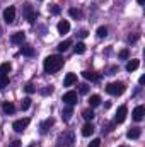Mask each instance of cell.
Wrapping results in <instances>:
<instances>
[{"label":"cell","instance_id":"cell-1","mask_svg":"<svg viewBox=\"0 0 145 147\" xmlns=\"http://www.w3.org/2000/svg\"><path fill=\"white\" fill-rule=\"evenodd\" d=\"M62 67H63V58H62L60 55H50V57H46L44 62H43V69H44L46 74L58 72Z\"/></svg>","mask_w":145,"mask_h":147},{"label":"cell","instance_id":"cell-2","mask_svg":"<svg viewBox=\"0 0 145 147\" xmlns=\"http://www.w3.org/2000/svg\"><path fill=\"white\" fill-rule=\"evenodd\" d=\"M125 91H126V86L123 82H109L106 86V92L111 96H121Z\"/></svg>","mask_w":145,"mask_h":147},{"label":"cell","instance_id":"cell-3","mask_svg":"<svg viewBox=\"0 0 145 147\" xmlns=\"http://www.w3.org/2000/svg\"><path fill=\"white\" fill-rule=\"evenodd\" d=\"M29 118H21V120H15L14 123H12V128L17 132V134H22L26 128H28V125H29Z\"/></svg>","mask_w":145,"mask_h":147},{"label":"cell","instance_id":"cell-4","mask_svg":"<svg viewBox=\"0 0 145 147\" xmlns=\"http://www.w3.org/2000/svg\"><path fill=\"white\" fill-rule=\"evenodd\" d=\"M3 21L7 24H12L15 21V7L14 5H9L5 10H3Z\"/></svg>","mask_w":145,"mask_h":147},{"label":"cell","instance_id":"cell-5","mask_svg":"<svg viewBox=\"0 0 145 147\" xmlns=\"http://www.w3.org/2000/svg\"><path fill=\"white\" fill-rule=\"evenodd\" d=\"M22 12H24V17L28 19V22H34V19H36V12L33 10V5L31 3H24V9H22Z\"/></svg>","mask_w":145,"mask_h":147},{"label":"cell","instance_id":"cell-6","mask_svg":"<svg viewBox=\"0 0 145 147\" xmlns=\"http://www.w3.org/2000/svg\"><path fill=\"white\" fill-rule=\"evenodd\" d=\"M63 103H67L68 106H73L77 103V92L75 91H68L63 94Z\"/></svg>","mask_w":145,"mask_h":147},{"label":"cell","instance_id":"cell-7","mask_svg":"<svg viewBox=\"0 0 145 147\" xmlns=\"http://www.w3.org/2000/svg\"><path fill=\"white\" fill-rule=\"evenodd\" d=\"M126 113H128L126 106H119L118 111H116V116H114V123H123L125 118H126Z\"/></svg>","mask_w":145,"mask_h":147},{"label":"cell","instance_id":"cell-8","mask_svg":"<svg viewBox=\"0 0 145 147\" xmlns=\"http://www.w3.org/2000/svg\"><path fill=\"white\" fill-rule=\"evenodd\" d=\"M56 29H58V34H67L68 31H70V22L68 21H60L58 24H56Z\"/></svg>","mask_w":145,"mask_h":147},{"label":"cell","instance_id":"cell-9","mask_svg":"<svg viewBox=\"0 0 145 147\" xmlns=\"http://www.w3.org/2000/svg\"><path fill=\"white\" fill-rule=\"evenodd\" d=\"M132 115H133V120H135V121H142V120H144V115H145V108L140 105V106H137V108L133 110Z\"/></svg>","mask_w":145,"mask_h":147},{"label":"cell","instance_id":"cell-10","mask_svg":"<svg viewBox=\"0 0 145 147\" xmlns=\"http://www.w3.org/2000/svg\"><path fill=\"white\" fill-rule=\"evenodd\" d=\"M75 82H77V75L72 74V72L67 74V75H65V79H63V86H65V87H70V86H73Z\"/></svg>","mask_w":145,"mask_h":147},{"label":"cell","instance_id":"cell-11","mask_svg":"<svg viewBox=\"0 0 145 147\" xmlns=\"http://www.w3.org/2000/svg\"><path fill=\"white\" fill-rule=\"evenodd\" d=\"M24 39H26V34H24V33H21V31H19V33H14V34L10 36V41H12L14 45H22V41H24Z\"/></svg>","mask_w":145,"mask_h":147},{"label":"cell","instance_id":"cell-12","mask_svg":"<svg viewBox=\"0 0 145 147\" xmlns=\"http://www.w3.org/2000/svg\"><path fill=\"white\" fill-rule=\"evenodd\" d=\"M53 123H55V120H53V118H46V120L41 123V127H39V128H41V134H46V132L53 127Z\"/></svg>","mask_w":145,"mask_h":147},{"label":"cell","instance_id":"cell-13","mask_svg":"<svg viewBox=\"0 0 145 147\" xmlns=\"http://www.w3.org/2000/svg\"><path fill=\"white\" fill-rule=\"evenodd\" d=\"M140 134H142V130H140L138 127H133V128H130V130L126 132V137H128V139H132V140H135V139H138V137H140Z\"/></svg>","mask_w":145,"mask_h":147},{"label":"cell","instance_id":"cell-14","mask_svg":"<svg viewBox=\"0 0 145 147\" xmlns=\"http://www.w3.org/2000/svg\"><path fill=\"white\" fill-rule=\"evenodd\" d=\"M101 105V96L99 94H92L91 98H89V106L91 108H96V106H99Z\"/></svg>","mask_w":145,"mask_h":147},{"label":"cell","instance_id":"cell-15","mask_svg":"<svg viewBox=\"0 0 145 147\" xmlns=\"http://www.w3.org/2000/svg\"><path fill=\"white\" fill-rule=\"evenodd\" d=\"M92 134H94V127H92L91 123H85V125L82 127V135H84V137H91Z\"/></svg>","mask_w":145,"mask_h":147},{"label":"cell","instance_id":"cell-16","mask_svg":"<svg viewBox=\"0 0 145 147\" xmlns=\"http://www.w3.org/2000/svg\"><path fill=\"white\" fill-rule=\"evenodd\" d=\"M140 67V60H130L128 63H126V70L128 72H133V70H137Z\"/></svg>","mask_w":145,"mask_h":147},{"label":"cell","instance_id":"cell-17","mask_svg":"<svg viewBox=\"0 0 145 147\" xmlns=\"http://www.w3.org/2000/svg\"><path fill=\"white\" fill-rule=\"evenodd\" d=\"M2 110H3V113H7V115H12V113L15 111V106H14L12 103H7V101H5V103L2 105Z\"/></svg>","mask_w":145,"mask_h":147},{"label":"cell","instance_id":"cell-18","mask_svg":"<svg viewBox=\"0 0 145 147\" xmlns=\"http://www.w3.org/2000/svg\"><path fill=\"white\" fill-rule=\"evenodd\" d=\"M72 115H73V110H72V106H67L65 110L62 111V118H63L65 121H68V120L72 118Z\"/></svg>","mask_w":145,"mask_h":147},{"label":"cell","instance_id":"cell-19","mask_svg":"<svg viewBox=\"0 0 145 147\" xmlns=\"http://www.w3.org/2000/svg\"><path fill=\"white\" fill-rule=\"evenodd\" d=\"M70 46H72V41H70V39H65V41H62V43L58 45V51H67Z\"/></svg>","mask_w":145,"mask_h":147},{"label":"cell","instance_id":"cell-20","mask_svg":"<svg viewBox=\"0 0 145 147\" xmlns=\"http://www.w3.org/2000/svg\"><path fill=\"white\" fill-rule=\"evenodd\" d=\"M21 51H22V55H26V57H33V55H34V48H33V46H29V45L22 46V48H21Z\"/></svg>","mask_w":145,"mask_h":147},{"label":"cell","instance_id":"cell-21","mask_svg":"<svg viewBox=\"0 0 145 147\" xmlns=\"http://www.w3.org/2000/svg\"><path fill=\"white\" fill-rule=\"evenodd\" d=\"M84 75V79H87V80H99V75L94 72H89V70H85V72H82Z\"/></svg>","mask_w":145,"mask_h":147},{"label":"cell","instance_id":"cell-22","mask_svg":"<svg viewBox=\"0 0 145 147\" xmlns=\"http://www.w3.org/2000/svg\"><path fill=\"white\" fill-rule=\"evenodd\" d=\"M73 50H75V53H77V55H82V53H85V45L80 41V43H77V45L73 46Z\"/></svg>","mask_w":145,"mask_h":147},{"label":"cell","instance_id":"cell-23","mask_svg":"<svg viewBox=\"0 0 145 147\" xmlns=\"http://www.w3.org/2000/svg\"><path fill=\"white\" fill-rule=\"evenodd\" d=\"M10 70H12V65H10L9 62H5V63H2V65H0V74H5V75H7Z\"/></svg>","mask_w":145,"mask_h":147},{"label":"cell","instance_id":"cell-24","mask_svg":"<svg viewBox=\"0 0 145 147\" xmlns=\"http://www.w3.org/2000/svg\"><path fill=\"white\" fill-rule=\"evenodd\" d=\"M9 86V77L5 74H0V89H5Z\"/></svg>","mask_w":145,"mask_h":147},{"label":"cell","instance_id":"cell-25","mask_svg":"<svg viewBox=\"0 0 145 147\" xmlns=\"http://www.w3.org/2000/svg\"><path fill=\"white\" fill-rule=\"evenodd\" d=\"M82 116H84V118H85V120L89 121V120H92V118H94L96 115H94V111L89 108V110H84V111H82Z\"/></svg>","mask_w":145,"mask_h":147},{"label":"cell","instance_id":"cell-26","mask_svg":"<svg viewBox=\"0 0 145 147\" xmlns=\"http://www.w3.org/2000/svg\"><path fill=\"white\" fill-rule=\"evenodd\" d=\"M106 36H108V28L106 26L97 28V38H106Z\"/></svg>","mask_w":145,"mask_h":147},{"label":"cell","instance_id":"cell-27","mask_svg":"<svg viewBox=\"0 0 145 147\" xmlns=\"http://www.w3.org/2000/svg\"><path fill=\"white\" fill-rule=\"evenodd\" d=\"M68 14L72 16L73 19H80V17H82V12H80L79 9H70V10H68Z\"/></svg>","mask_w":145,"mask_h":147},{"label":"cell","instance_id":"cell-28","mask_svg":"<svg viewBox=\"0 0 145 147\" xmlns=\"http://www.w3.org/2000/svg\"><path fill=\"white\" fill-rule=\"evenodd\" d=\"M29 106H31V98H24L22 103H21V108L22 110H29Z\"/></svg>","mask_w":145,"mask_h":147},{"label":"cell","instance_id":"cell-29","mask_svg":"<svg viewBox=\"0 0 145 147\" xmlns=\"http://www.w3.org/2000/svg\"><path fill=\"white\" fill-rule=\"evenodd\" d=\"M79 92H80V94H87V92H89V86H87V84H80V86H79Z\"/></svg>","mask_w":145,"mask_h":147},{"label":"cell","instance_id":"cell-30","mask_svg":"<svg viewBox=\"0 0 145 147\" xmlns=\"http://www.w3.org/2000/svg\"><path fill=\"white\" fill-rule=\"evenodd\" d=\"M89 147H101V139H94V140H91Z\"/></svg>","mask_w":145,"mask_h":147},{"label":"cell","instance_id":"cell-31","mask_svg":"<svg viewBox=\"0 0 145 147\" xmlns=\"http://www.w3.org/2000/svg\"><path fill=\"white\" fill-rule=\"evenodd\" d=\"M128 55H130V53H128V50H121V51H119V58H121V60H126V58H128Z\"/></svg>","mask_w":145,"mask_h":147},{"label":"cell","instance_id":"cell-32","mask_svg":"<svg viewBox=\"0 0 145 147\" xmlns=\"http://www.w3.org/2000/svg\"><path fill=\"white\" fill-rule=\"evenodd\" d=\"M50 12H51V14H60V7H58V5H51V7H50Z\"/></svg>","mask_w":145,"mask_h":147},{"label":"cell","instance_id":"cell-33","mask_svg":"<svg viewBox=\"0 0 145 147\" xmlns=\"http://www.w3.org/2000/svg\"><path fill=\"white\" fill-rule=\"evenodd\" d=\"M24 89H26V92H29V94H31V92H34V91H36V89H34V86H33V84H28V86H26V87H24Z\"/></svg>","mask_w":145,"mask_h":147},{"label":"cell","instance_id":"cell-34","mask_svg":"<svg viewBox=\"0 0 145 147\" xmlns=\"http://www.w3.org/2000/svg\"><path fill=\"white\" fill-rule=\"evenodd\" d=\"M87 34H89V33H87L85 29H80V31H79V36L80 38H87Z\"/></svg>","mask_w":145,"mask_h":147},{"label":"cell","instance_id":"cell-35","mask_svg":"<svg viewBox=\"0 0 145 147\" xmlns=\"http://www.w3.org/2000/svg\"><path fill=\"white\" fill-rule=\"evenodd\" d=\"M51 92H53V87H51V86H48V87L43 91V94H51Z\"/></svg>","mask_w":145,"mask_h":147},{"label":"cell","instance_id":"cell-36","mask_svg":"<svg viewBox=\"0 0 145 147\" xmlns=\"http://www.w3.org/2000/svg\"><path fill=\"white\" fill-rule=\"evenodd\" d=\"M10 147H21V142H19V140H14V142H12V146Z\"/></svg>","mask_w":145,"mask_h":147},{"label":"cell","instance_id":"cell-37","mask_svg":"<svg viewBox=\"0 0 145 147\" xmlns=\"http://www.w3.org/2000/svg\"><path fill=\"white\" fill-rule=\"evenodd\" d=\"M138 84H140V86H142V84H145V75H142V77L138 79Z\"/></svg>","mask_w":145,"mask_h":147},{"label":"cell","instance_id":"cell-38","mask_svg":"<svg viewBox=\"0 0 145 147\" xmlns=\"http://www.w3.org/2000/svg\"><path fill=\"white\" fill-rule=\"evenodd\" d=\"M137 38L138 36H128V41H130V43H132V41H137Z\"/></svg>","mask_w":145,"mask_h":147},{"label":"cell","instance_id":"cell-39","mask_svg":"<svg viewBox=\"0 0 145 147\" xmlns=\"http://www.w3.org/2000/svg\"><path fill=\"white\" fill-rule=\"evenodd\" d=\"M137 2H138L140 5H144V2H145V0H137Z\"/></svg>","mask_w":145,"mask_h":147},{"label":"cell","instance_id":"cell-40","mask_svg":"<svg viewBox=\"0 0 145 147\" xmlns=\"http://www.w3.org/2000/svg\"><path fill=\"white\" fill-rule=\"evenodd\" d=\"M28 147H34V146H28Z\"/></svg>","mask_w":145,"mask_h":147},{"label":"cell","instance_id":"cell-41","mask_svg":"<svg viewBox=\"0 0 145 147\" xmlns=\"http://www.w3.org/2000/svg\"><path fill=\"white\" fill-rule=\"evenodd\" d=\"M119 147H126V146H119Z\"/></svg>","mask_w":145,"mask_h":147}]
</instances>
